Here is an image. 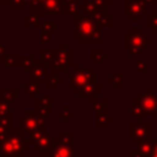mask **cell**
Returning a JSON list of instances; mask_svg holds the SVG:
<instances>
[{"label":"cell","mask_w":157,"mask_h":157,"mask_svg":"<svg viewBox=\"0 0 157 157\" xmlns=\"http://www.w3.org/2000/svg\"><path fill=\"white\" fill-rule=\"evenodd\" d=\"M76 28L74 37L80 44H101L102 43V26L93 18L83 15L75 21Z\"/></svg>","instance_id":"1"},{"label":"cell","mask_w":157,"mask_h":157,"mask_svg":"<svg viewBox=\"0 0 157 157\" xmlns=\"http://www.w3.org/2000/svg\"><path fill=\"white\" fill-rule=\"evenodd\" d=\"M75 54L74 50L69 48L66 43H59L56 49H54L53 64H52V77L59 76V72H67L70 67H74Z\"/></svg>","instance_id":"2"},{"label":"cell","mask_w":157,"mask_h":157,"mask_svg":"<svg viewBox=\"0 0 157 157\" xmlns=\"http://www.w3.org/2000/svg\"><path fill=\"white\" fill-rule=\"evenodd\" d=\"M152 39L146 37L140 27H130L124 33V48L132 55H140L147 44H151Z\"/></svg>","instance_id":"3"},{"label":"cell","mask_w":157,"mask_h":157,"mask_svg":"<svg viewBox=\"0 0 157 157\" xmlns=\"http://www.w3.org/2000/svg\"><path fill=\"white\" fill-rule=\"evenodd\" d=\"M69 83L67 87L74 90L75 94H78L81 87L90 82H97V72L91 70V66H74L71 71H67Z\"/></svg>","instance_id":"4"},{"label":"cell","mask_w":157,"mask_h":157,"mask_svg":"<svg viewBox=\"0 0 157 157\" xmlns=\"http://www.w3.org/2000/svg\"><path fill=\"white\" fill-rule=\"evenodd\" d=\"M18 125L22 130H26L28 132H36V131H43L45 125V117H43L39 112H25L23 117L18 118Z\"/></svg>","instance_id":"5"},{"label":"cell","mask_w":157,"mask_h":157,"mask_svg":"<svg viewBox=\"0 0 157 157\" xmlns=\"http://www.w3.org/2000/svg\"><path fill=\"white\" fill-rule=\"evenodd\" d=\"M61 4L63 0H44L42 4H31L28 5L29 13L36 15L38 17L40 16H53L58 15L61 16Z\"/></svg>","instance_id":"6"},{"label":"cell","mask_w":157,"mask_h":157,"mask_svg":"<svg viewBox=\"0 0 157 157\" xmlns=\"http://www.w3.org/2000/svg\"><path fill=\"white\" fill-rule=\"evenodd\" d=\"M130 102L135 103L144 112L145 115H157V94H153L151 88H148L144 94H136L135 98Z\"/></svg>","instance_id":"7"},{"label":"cell","mask_w":157,"mask_h":157,"mask_svg":"<svg viewBox=\"0 0 157 157\" xmlns=\"http://www.w3.org/2000/svg\"><path fill=\"white\" fill-rule=\"evenodd\" d=\"M146 5L142 0H124V16L130 22H139L147 16Z\"/></svg>","instance_id":"8"},{"label":"cell","mask_w":157,"mask_h":157,"mask_svg":"<svg viewBox=\"0 0 157 157\" xmlns=\"http://www.w3.org/2000/svg\"><path fill=\"white\" fill-rule=\"evenodd\" d=\"M102 93V83L101 82H90L81 87L78 92L80 99H88L91 102L96 101V97Z\"/></svg>","instance_id":"9"},{"label":"cell","mask_w":157,"mask_h":157,"mask_svg":"<svg viewBox=\"0 0 157 157\" xmlns=\"http://www.w3.org/2000/svg\"><path fill=\"white\" fill-rule=\"evenodd\" d=\"M130 131L132 137H147L151 135V123H142V121L131 123Z\"/></svg>","instance_id":"10"},{"label":"cell","mask_w":157,"mask_h":157,"mask_svg":"<svg viewBox=\"0 0 157 157\" xmlns=\"http://www.w3.org/2000/svg\"><path fill=\"white\" fill-rule=\"evenodd\" d=\"M29 72H31L29 81H34L37 83L44 82V80L47 77V67L40 63V60H36V63Z\"/></svg>","instance_id":"11"},{"label":"cell","mask_w":157,"mask_h":157,"mask_svg":"<svg viewBox=\"0 0 157 157\" xmlns=\"http://www.w3.org/2000/svg\"><path fill=\"white\" fill-rule=\"evenodd\" d=\"M52 94H45L36 101V110L39 112L43 117L52 115Z\"/></svg>","instance_id":"12"},{"label":"cell","mask_w":157,"mask_h":157,"mask_svg":"<svg viewBox=\"0 0 157 157\" xmlns=\"http://www.w3.org/2000/svg\"><path fill=\"white\" fill-rule=\"evenodd\" d=\"M81 2H63L61 4V16H76L80 15Z\"/></svg>","instance_id":"13"},{"label":"cell","mask_w":157,"mask_h":157,"mask_svg":"<svg viewBox=\"0 0 157 157\" xmlns=\"http://www.w3.org/2000/svg\"><path fill=\"white\" fill-rule=\"evenodd\" d=\"M124 76H125L124 71H114L113 75L107 78V82L112 83L115 90H121L124 88V81H123Z\"/></svg>","instance_id":"14"},{"label":"cell","mask_w":157,"mask_h":157,"mask_svg":"<svg viewBox=\"0 0 157 157\" xmlns=\"http://www.w3.org/2000/svg\"><path fill=\"white\" fill-rule=\"evenodd\" d=\"M22 59L23 55L16 54V55H7L2 61L1 65L6 67H13V66H22Z\"/></svg>","instance_id":"15"},{"label":"cell","mask_w":157,"mask_h":157,"mask_svg":"<svg viewBox=\"0 0 157 157\" xmlns=\"http://www.w3.org/2000/svg\"><path fill=\"white\" fill-rule=\"evenodd\" d=\"M90 59L96 63V66L97 67H102L103 61H107L108 60V55L103 54L101 49H92L90 52Z\"/></svg>","instance_id":"16"},{"label":"cell","mask_w":157,"mask_h":157,"mask_svg":"<svg viewBox=\"0 0 157 157\" xmlns=\"http://www.w3.org/2000/svg\"><path fill=\"white\" fill-rule=\"evenodd\" d=\"M18 98V91L16 88L13 90H5V88H0V99L12 104V101Z\"/></svg>","instance_id":"17"},{"label":"cell","mask_w":157,"mask_h":157,"mask_svg":"<svg viewBox=\"0 0 157 157\" xmlns=\"http://www.w3.org/2000/svg\"><path fill=\"white\" fill-rule=\"evenodd\" d=\"M23 92L31 98L34 99V97L38 94L39 92V83L34 82V81H28L23 83Z\"/></svg>","instance_id":"18"},{"label":"cell","mask_w":157,"mask_h":157,"mask_svg":"<svg viewBox=\"0 0 157 157\" xmlns=\"http://www.w3.org/2000/svg\"><path fill=\"white\" fill-rule=\"evenodd\" d=\"M93 20L97 21V22L102 26V28H103V27H109V28H112V27L114 26V17L110 16V15H97L96 17H93Z\"/></svg>","instance_id":"19"},{"label":"cell","mask_w":157,"mask_h":157,"mask_svg":"<svg viewBox=\"0 0 157 157\" xmlns=\"http://www.w3.org/2000/svg\"><path fill=\"white\" fill-rule=\"evenodd\" d=\"M53 55H54V50L50 49H42L40 50V63L45 66V67H50L53 64Z\"/></svg>","instance_id":"20"},{"label":"cell","mask_w":157,"mask_h":157,"mask_svg":"<svg viewBox=\"0 0 157 157\" xmlns=\"http://www.w3.org/2000/svg\"><path fill=\"white\" fill-rule=\"evenodd\" d=\"M146 27H148L152 33H157V10H153L151 15L146 16Z\"/></svg>","instance_id":"21"},{"label":"cell","mask_w":157,"mask_h":157,"mask_svg":"<svg viewBox=\"0 0 157 157\" xmlns=\"http://www.w3.org/2000/svg\"><path fill=\"white\" fill-rule=\"evenodd\" d=\"M40 27H42V32L53 34L58 32V22L56 21H44L40 22Z\"/></svg>","instance_id":"22"},{"label":"cell","mask_w":157,"mask_h":157,"mask_svg":"<svg viewBox=\"0 0 157 157\" xmlns=\"http://www.w3.org/2000/svg\"><path fill=\"white\" fill-rule=\"evenodd\" d=\"M36 60H37L36 59V55H33V54L27 55V56L23 55V59H22V69H23V71L25 72H29L32 70Z\"/></svg>","instance_id":"23"},{"label":"cell","mask_w":157,"mask_h":157,"mask_svg":"<svg viewBox=\"0 0 157 157\" xmlns=\"http://www.w3.org/2000/svg\"><path fill=\"white\" fill-rule=\"evenodd\" d=\"M23 26H25V27H31V26L40 27L39 17L36 16V15H31V13H28L27 16L23 17Z\"/></svg>","instance_id":"24"},{"label":"cell","mask_w":157,"mask_h":157,"mask_svg":"<svg viewBox=\"0 0 157 157\" xmlns=\"http://www.w3.org/2000/svg\"><path fill=\"white\" fill-rule=\"evenodd\" d=\"M113 119L110 117H108L105 110H99L97 112V125L98 126H104L108 121H112Z\"/></svg>","instance_id":"25"},{"label":"cell","mask_w":157,"mask_h":157,"mask_svg":"<svg viewBox=\"0 0 157 157\" xmlns=\"http://www.w3.org/2000/svg\"><path fill=\"white\" fill-rule=\"evenodd\" d=\"M91 104H92L93 110H96V112H99V110H105V108H107V101H105V99L99 101V102L93 101V102H91Z\"/></svg>","instance_id":"26"},{"label":"cell","mask_w":157,"mask_h":157,"mask_svg":"<svg viewBox=\"0 0 157 157\" xmlns=\"http://www.w3.org/2000/svg\"><path fill=\"white\" fill-rule=\"evenodd\" d=\"M135 71L136 72H139V71L146 72L147 71V63L145 60H137L135 63Z\"/></svg>","instance_id":"27"},{"label":"cell","mask_w":157,"mask_h":157,"mask_svg":"<svg viewBox=\"0 0 157 157\" xmlns=\"http://www.w3.org/2000/svg\"><path fill=\"white\" fill-rule=\"evenodd\" d=\"M43 83L45 85L47 88H56L58 85H59V83L56 82V80L53 78V77H45V80H44Z\"/></svg>","instance_id":"28"},{"label":"cell","mask_w":157,"mask_h":157,"mask_svg":"<svg viewBox=\"0 0 157 157\" xmlns=\"http://www.w3.org/2000/svg\"><path fill=\"white\" fill-rule=\"evenodd\" d=\"M10 5L12 6V9H13L15 11H21V10H23V7H25L22 0H10Z\"/></svg>","instance_id":"29"},{"label":"cell","mask_w":157,"mask_h":157,"mask_svg":"<svg viewBox=\"0 0 157 157\" xmlns=\"http://www.w3.org/2000/svg\"><path fill=\"white\" fill-rule=\"evenodd\" d=\"M40 44H48L52 42V34L49 33H45V32H42L40 33Z\"/></svg>","instance_id":"30"},{"label":"cell","mask_w":157,"mask_h":157,"mask_svg":"<svg viewBox=\"0 0 157 157\" xmlns=\"http://www.w3.org/2000/svg\"><path fill=\"white\" fill-rule=\"evenodd\" d=\"M7 56V49L4 43H0V61H2Z\"/></svg>","instance_id":"31"},{"label":"cell","mask_w":157,"mask_h":157,"mask_svg":"<svg viewBox=\"0 0 157 157\" xmlns=\"http://www.w3.org/2000/svg\"><path fill=\"white\" fill-rule=\"evenodd\" d=\"M145 2L146 6H153V5H157V0H142Z\"/></svg>","instance_id":"32"},{"label":"cell","mask_w":157,"mask_h":157,"mask_svg":"<svg viewBox=\"0 0 157 157\" xmlns=\"http://www.w3.org/2000/svg\"><path fill=\"white\" fill-rule=\"evenodd\" d=\"M0 2H1L2 6L4 5H10V0H0Z\"/></svg>","instance_id":"33"},{"label":"cell","mask_w":157,"mask_h":157,"mask_svg":"<svg viewBox=\"0 0 157 157\" xmlns=\"http://www.w3.org/2000/svg\"><path fill=\"white\" fill-rule=\"evenodd\" d=\"M23 1V5H31L33 0H22Z\"/></svg>","instance_id":"34"},{"label":"cell","mask_w":157,"mask_h":157,"mask_svg":"<svg viewBox=\"0 0 157 157\" xmlns=\"http://www.w3.org/2000/svg\"><path fill=\"white\" fill-rule=\"evenodd\" d=\"M44 0H33L32 1V4H36V5H38V4H42Z\"/></svg>","instance_id":"35"},{"label":"cell","mask_w":157,"mask_h":157,"mask_svg":"<svg viewBox=\"0 0 157 157\" xmlns=\"http://www.w3.org/2000/svg\"><path fill=\"white\" fill-rule=\"evenodd\" d=\"M63 2H80V0H63Z\"/></svg>","instance_id":"36"},{"label":"cell","mask_w":157,"mask_h":157,"mask_svg":"<svg viewBox=\"0 0 157 157\" xmlns=\"http://www.w3.org/2000/svg\"><path fill=\"white\" fill-rule=\"evenodd\" d=\"M104 1H105V4H107L108 6H109V5H113V4H114V0H104Z\"/></svg>","instance_id":"37"},{"label":"cell","mask_w":157,"mask_h":157,"mask_svg":"<svg viewBox=\"0 0 157 157\" xmlns=\"http://www.w3.org/2000/svg\"><path fill=\"white\" fill-rule=\"evenodd\" d=\"M1 9H2V5H1V2H0V10H1Z\"/></svg>","instance_id":"38"}]
</instances>
